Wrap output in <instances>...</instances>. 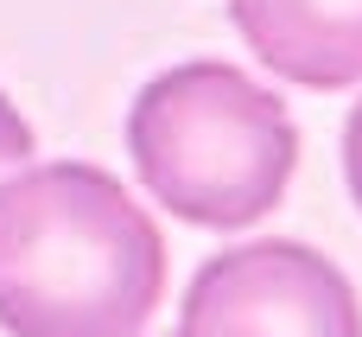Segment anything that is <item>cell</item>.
<instances>
[{"instance_id":"1","label":"cell","mask_w":362,"mask_h":337,"mask_svg":"<svg viewBox=\"0 0 362 337\" xmlns=\"http://www.w3.org/2000/svg\"><path fill=\"white\" fill-rule=\"evenodd\" d=\"M165 299L159 223L115 172L57 159L0 185V331L140 337Z\"/></svg>"},{"instance_id":"2","label":"cell","mask_w":362,"mask_h":337,"mask_svg":"<svg viewBox=\"0 0 362 337\" xmlns=\"http://www.w3.org/2000/svg\"><path fill=\"white\" fill-rule=\"evenodd\" d=\"M127 153L140 185L197 229L261 223L299 166L286 102L223 57L159 70L127 108Z\"/></svg>"},{"instance_id":"3","label":"cell","mask_w":362,"mask_h":337,"mask_svg":"<svg viewBox=\"0 0 362 337\" xmlns=\"http://www.w3.org/2000/svg\"><path fill=\"white\" fill-rule=\"evenodd\" d=\"M178 337H362V306L337 261L274 236L197 268Z\"/></svg>"},{"instance_id":"4","label":"cell","mask_w":362,"mask_h":337,"mask_svg":"<svg viewBox=\"0 0 362 337\" xmlns=\"http://www.w3.org/2000/svg\"><path fill=\"white\" fill-rule=\"evenodd\" d=\"M242 45L299 89L362 83V0H229Z\"/></svg>"},{"instance_id":"5","label":"cell","mask_w":362,"mask_h":337,"mask_svg":"<svg viewBox=\"0 0 362 337\" xmlns=\"http://www.w3.org/2000/svg\"><path fill=\"white\" fill-rule=\"evenodd\" d=\"M32 166V127H25V115L0 96V185L13 178V172H25Z\"/></svg>"},{"instance_id":"6","label":"cell","mask_w":362,"mask_h":337,"mask_svg":"<svg viewBox=\"0 0 362 337\" xmlns=\"http://www.w3.org/2000/svg\"><path fill=\"white\" fill-rule=\"evenodd\" d=\"M344 178H350V198L362 204V102L350 108V127H344Z\"/></svg>"}]
</instances>
